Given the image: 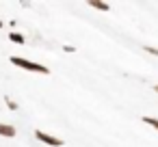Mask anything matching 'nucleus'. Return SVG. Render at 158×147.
Listing matches in <instances>:
<instances>
[{
	"mask_svg": "<svg viewBox=\"0 0 158 147\" xmlns=\"http://www.w3.org/2000/svg\"><path fill=\"white\" fill-rule=\"evenodd\" d=\"M0 136H5V138H13L15 136V128L9 125V123H0Z\"/></svg>",
	"mask_w": 158,
	"mask_h": 147,
	"instance_id": "3",
	"label": "nucleus"
},
{
	"mask_svg": "<svg viewBox=\"0 0 158 147\" xmlns=\"http://www.w3.org/2000/svg\"><path fill=\"white\" fill-rule=\"evenodd\" d=\"M143 123H147V125H152V128L158 130V119L156 117H143Z\"/></svg>",
	"mask_w": 158,
	"mask_h": 147,
	"instance_id": "6",
	"label": "nucleus"
},
{
	"mask_svg": "<svg viewBox=\"0 0 158 147\" xmlns=\"http://www.w3.org/2000/svg\"><path fill=\"white\" fill-rule=\"evenodd\" d=\"M11 63L26 69V71H33V74H50V69L41 63H35V61H28V59H22V56H11Z\"/></svg>",
	"mask_w": 158,
	"mask_h": 147,
	"instance_id": "1",
	"label": "nucleus"
},
{
	"mask_svg": "<svg viewBox=\"0 0 158 147\" xmlns=\"http://www.w3.org/2000/svg\"><path fill=\"white\" fill-rule=\"evenodd\" d=\"M154 91H156V93H158V84H154Z\"/></svg>",
	"mask_w": 158,
	"mask_h": 147,
	"instance_id": "9",
	"label": "nucleus"
},
{
	"mask_svg": "<svg viewBox=\"0 0 158 147\" xmlns=\"http://www.w3.org/2000/svg\"><path fill=\"white\" fill-rule=\"evenodd\" d=\"M35 138L41 141V143H46V145H50V147H61V145H63V141H61L59 136H52V134L41 132V130H35Z\"/></svg>",
	"mask_w": 158,
	"mask_h": 147,
	"instance_id": "2",
	"label": "nucleus"
},
{
	"mask_svg": "<svg viewBox=\"0 0 158 147\" xmlns=\"http://www.w3.org/2000/svg\"><path fill=\"white\" fill-rule=\"evenodd\" d=\"M5 104H7V106H9L11 110H18V104H15V102H13L11 97H5Z\"/></svg>",
	"mask_w": 158,
	"mask_h": 147,
	"instance_id": "7",
	"label": "nucleus"
},
{
	"mask_svg": "<svg viewBox=\"0 0 158 147\" xmlns=\"http://www.w3.org/2000/svg\"><path fill=\"white\" fill-rule=\"evenodd\" d=\"M89 7H91V9H98V11H104V13L110 9V5H106V2H98V0H91Z\"/></svg>",
	"mask_w": 158,
	"mask_h": 147,
	"instance_id": "4",
	"label": "nucleus"
},
{
	"mask_svg": "<svg viewBox=\"0 0 158 147\" xmlns=\"http://www.w3.org/2000/svg\"><path fill=\"white\" fill-rule=\"evenodd\" d=\"M9 41H13V43H24L26 37H24L22 33H9Z\"/></svg>",
	"mask_w": 158,
	"mask_h": 147,
	"instance_id": "5",
	"label": "nucleus"
},
{
	"mask_svg": "<svg viewBox=\"0 0 158 147\" xmlns=\"http://www.w3.org/2000/svg\"><path fill=\"white\" fill-rule=\"evenodd\" d=\"M143 50H145L147 54H154V56H158V48H152V46H143Z\"/></svg>",
	"mask_w": 158,
	"mask_h": 147,
	"instance_id": "8",
	"label": "nucleus"
},
{
	"mask_svg": "<svg viewBox=\"0 0 158 147\" xmlns=\"http://www.w3.org/2000/svg\"><path fill=\"white\" fill-rule=\"evenodd\" d=\"M0 28H2V22H0Z\"/></svg>",
	"mask_w": 158,
	"mask_h": 147,
	"instance_id": "10",
	"label": "nucleus"
}]
</instances>
